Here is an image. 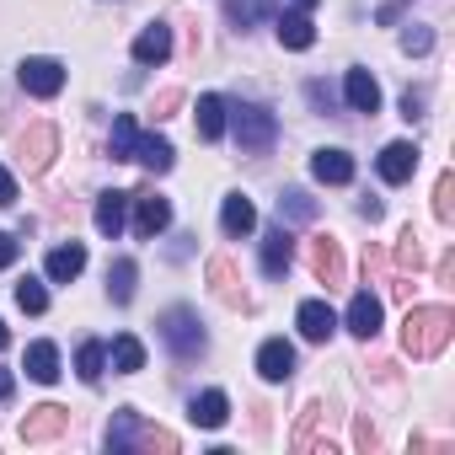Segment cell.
Listing matches in <instances>:
<instances>
[{"mask_svg":"<svg viewBox=\"0 0 455 455\" xmlns=\"http://www.w3.org/2000/svg\"><path fill=\"white\" fill-rule=\"evenodd\" d=\"M279 214H284V220H316V198L300 193V188H290V193L279 198Z\"/></svg>","mask_w":455,"mask_h":455,"instance_id":"cell-34","label":"cell"},{"mask_svg":"<svg viewBox=\"0 0 455 455\" xmlns=\"http://www.w3.org/2000/svg\"><path fill=\"white\" fill-rule=\"evenodd\" d=\"M306 97H311V108H316V113H332V92H327L322 81H306Z\"/></svg>","mask_w":455,"mask_h":455,"instance_id":"cell-40","label":"cell"},{"mask_svg":"<svg viewBox=\"0 0 455 455\" xmlns=\"http://www.w3.org/2000/svg\"><path fill=\"white\" fill-rule=\"evenodd\" d=\"M102 370H108V343L86 338V343H81V354H76V375H81L86 386H97V380H102Z\"/></svg>","mask_w":455,"mask_h":455,"instance_id":"cell-27","label":"cell"},{"mask_svg":"<svg viewBox=\"0 0 455 455\" xmlns=\"http://www.w3.org/2000/svg\"><path fill=\"white\" fill-rule=\"evenodd\" d=\"M129 209H134V236H140V242L161 236L166 225H172V198H166V193H156V182L134 188V193H129Z\"/></svg>","mask_w":455,"mask_h":455,"instance_id":"cell-4","label":"cell"},{"mask_svg":"<svg viewBox=\"0 0 455 455\" xmlns=\"http://www.w3.org/2000/svg\"><path fill=\"white\" fill-rule=\"evenodd\" d=\"M258 375H263V380H290V375H295V348H290L284 338H268V343L258 348Z\"/></svg>","mask_w":455,"mask_h":455,"instance_id":"cell-14","label":"cell"},{"mask_svg":"<svg viewBox=\"0 0 455 455\" xmlns=\"http://www.w3.org/2000/svg\"><path fill=\"white\" fill-rule=\"evenodd\" d=\"M274 140H279V118L268 108H258V102H242L236 108V145H242V156H268Z\"/></svg>","mask_w":455,"mask_h":455,"instance_id":"cell-3","label":"cell"},{"mask_svg":"<svg viewBox=\"0 0 455 455\" xmlns=\"http://www.w3.org/2000/svg\"><path fill=\"white\" fill-rule=\"evenodd\" d=\"M193 118H198V140H209V145H214V140L225 134V102H220L214 92H209V97H198V113H193Z\"/></svg>","mask_w":455,"mask_h":455,"instance_id":"cell-25","label":"cell"},{"mask_svg":"<svg viewBox=\"0 0 455 455\" xmlns=\"http://www.w3.org/2000/svg\"><path fill=\"white\" fill-rule=\"evenodd\" d=\"M134 279H140L134 258H118V263L108 268V295H113L118 306H129V300H134Z\"/></svg>","mask_w":455,"mask_h":455,"instance_id":"cell-28","label":"cell"},{"mask_svg":"<svg viewBox=\"0 0 455 455\" xmlns=\"http://www.w3.org/2000/svg\"><path fill=\"white\" fill-rule=\"evenodd\" d=\"M209 284H214V295H220L225 306H236V311L252 306L247 290H242V279H236V263H231V258H209Z\"/></svg>","mask_w":455,"mask_h":455,"instance_id":"cell-9","label":"cell"},{"mask_svg":"<svg viewBox=\"0 0 455 455\" xmlns=\"http://www.w3.org/2000/svg\"><path fill=\"white\" fill-rule=\"evenodd\" d=\"M220 225H225V236H252L258 231V204L247 193H231L220 209Z\"/></svg>","mask_w":455,"mask_h":455,"instance_id":"cell-13","label":"cell"},{"mask_svg":"<svg viewBox=\"0 0 455 455\" xmlns=\"http://www.w3.org/2000/svg\"><path fill=\"white\" fill-rule=\"evenodd\" d=\"M188 418H193L198 428H220L225 418H231V396H225V391H204V396H193Z\"/></svg>","mask_w":455,"mask_h":455,"instance_id":"cell-20","label":"cell"},{"mask_svg":"<svg viewBox=\"0 0 455 455\" xmlns=\"http://www.w3.org/2000/svg\"><path fill=\"white\" fill-rule=\"evenodd\" d=\"M402 118H407V124L423 118V92H407V97H402Z\"/></svg>","mask_w":455,"mask_h":455,"instance_id":"cell-43","label":"cell"},{"mask_svg":"<svg viewBox=\"0 0 455 455\" xmlns=\"http://www.w3.org/2000/svg\"><path fill=\"white\" fill-rule=\"evenodd\" d=\"M295 6H300V12H311V6H316V0H295Z\"/></svg>","mask_w":455,"mask_h":455,"instance_id":"cell-49","label":"cell"},{"mask_svg":"<svg viewBox=\"0 0 455 455\" xmlns=\"http://www.w3.org/2000/svg\"><path fill=\"white\" fill-rule=\"evenodd\" d=\"M17 252H22V242L0 231V268H12V263H17Z\"/></svg>","mask_w":455,"mask_h":455,"instance_id":"cell-42","label":"cell"},{"mask_svg":"<svg viewBox=\"0 0 455 455\" xmlns=\"http://www.w3.org/2000/svg\"><path fill=\"white\" fill-rule=\"evenodd\" d=\"M263 12H268V0H225V17H231L242 33H247V28L263 17Z\"/></svg>","mask_w":455,"mask_h":455,"instance_id":"cell-36","label":"cell"},{"mask_svg":"<svg viewBox=\"0 0 455 455\" xmlns=\"http://www.w3.org/2000/svg\"><path fill=\"white\" fill-rule=\"evenodd\" d=\"M311 177L343 188V182H354V156H348V150H316V156H311Z\"/></svg>","mask_w":455,"mask_h":455,"instance_id":"cell-17","label":"cell"},{"mask_svg":"<svg viewBox=\"0 0 455 455\" xmlns=\"http://www.w3.org/2000/svg\"><path fill=\"white\" fill-rule=\"evenodd\" d=\"M434 214L444 225L455 220V172H439V182H434Z\"/></svg>","mask_w":455,"mask_h":455,"instance_id":"cell-33","label":"cell"},{"mask_svg":"<svg viewBox=\"0 0 455 455\" xmlns=\"http://www.w3.org/2000/svg\"><path fill=\"white\" fill-rule=\"evenodd\" d=\"M306 258H311V274H316L327 290H332V284H343V247H338L332 236H311Z\"/></svg>","mask_w":455,"mask_h":455,"instance_id":"cell-8","label":"cell"},{"mask_svg":"<svg viewBox=\"0 0 455 455\" xmlns=\"http://www.w3.org/2000/svg\"><path fill=\"white\" fill-rule=\"evenodd\" d=\"M134 161H140L150 177H161V172H172V161H177V156H172V145H166L161 134H140V145H134Z\"/></svg>","mask_w":455,"mask_h":455,"instance_id":"cell-21","label":"cell"},{"mask_svg":"<svg viewBox=\"0 0 455 455\" xmlns=\"http://www.w3.org/2000/svg\"><path fill=\"white\" fill-rule=\"evenodd\" d=\"M17 306H22L28 316H44V311H49V290H44L38 279H22V284H17Z\"/></svg>","mask_w":455,"mask_h":455,"instance_id":"cell-35","label":"cell"},{"mask_svg":"<svg viewBox=\"0 0 455 455\" xmlns=\"http://www.w3.org/2000/svg\"><path fill=\"white\" fill-rule=\"evenodd\" d=\"M343 97H348L354 113H380V86H375L370 70H348L343 76Z\"/></svg>","mask_w":455,"mask_h":455,"instance_id":"cell-16","label":"cell"},{"mask_svg":"<svg viewBox=\"0 0 455 455\" xmlns=\"http://www.w3.org/2000/svg\"><path fill=\"white\" fill-rule=\"evenodd\" d=\"M359 214H364V220H370V225H375V220H380V214H386V204H380V198H359Z\"/></svg>","mask_w":455,"mask_h":455,"instance_id":"cell-45","label":"cell"},{"mask_svg":"<svg viewBox=\"0 0 455 455\" xmlns=\"http://www.w3.org/2000/svg\"><path fill=\"white\" fill-rule=\"evenodd\" d=\"M65 428H70V407H60V402L28 407V418H22V444H44V439H60Z\"/></svg>","mask_w":455,"mask_h":455,"instance_id":"cell-6","label":"cell"},{"mask_svg":"<svg viewBox=\"0 0 455 455\" xmlns=\"http://www.w3.org/2000/svg\"><path fill=\"white\" fill-rule=\"evenodd\" d=\"M134 60H140V65H166V60H172V28H166V22H150V28L134 38Z\"/></svg>","mask_w":455,"mask_h":455,"instance_id":"cell-15","label":"cell"},{"mask_svg":"<svg viewBox=\"0 0 455 455\" xmlns=\"http://www.w3.org/2000/svg\"><path fill=\"white\" fill-rule=\"evenodd\" d=\"M124 220H129V193H113V188H108V193L97 198V231H102V236H118Z\"/></svg>","mask_w":455,"mask_h":455,"instance_id":"cell-22","label":"cell"},{"mask_svg":"<svg viewBox=\"0 0 455 455\" xmlns=\"http://www.w3.org/2000/svg\"><path fill=\"white\" fill-rule=\"evenodd\" d=\"M113 370H118V375H134V370H145V343H140L134 332L113 338Z\"/></svg>","mask_w":455,"mask_h":455,"instance_id":"cell-29","label":"cell"},{"mask_svg":"<svg viewBox=\"0 0 455 455\" xmlns=\"http://www.w3.org/2000/svg\"><path fill=\"white\" fill-rule=\"evenodd\" d=\"M54 150H60V129H54V124H33V129L22 134V166H28L33 177H38V172H49Z\"/></svg>","mask_w":455,"mask_h":455,"instance_id":"cell-7","label":"cell"},{"mask_svg":"<svg viewBox=\"0 0 455 455\" xmlns=\"http://www.w3.org/2000/svg\"><path fill=\"white\" fill-rule=\"evenodd\" d=\"M81 268H86V247H81V242H70V247H54V252H49V263H44V274H49L54 284H70V279H81Z\"/></svg>","mask_w":455,"mask_h":455,"instance_id":"cell-19","label":"cell"},{"mask_svg":"<svg viewBox=\"0 0 455 455\" xmlns=\"http://www.w3.org/2000/svg\"><path fill=\"white\" fill-rule=\"evenodd\" d=\"M354 444L370 455V450H380V434H375V423L370 418H354Z\"/></svg>","mask_w":455,"mask_h":455,"instance_id":"cell-39","label":"cell"},{"mask_svg":"<svg viewBox=\"0 0 455 455\" xmlns=\"http://www.w3.org/2000/svg\"><path fill=\"white\" fill-rule=\"evenodd\" d=\"M375 166H380V177H386V182H407V177L418 172V145H412V140H391V145L380 150V161H375Z\"/></svg>","mask_w":455,"mask_h":455,"instance_id":"cell-11","label":"cell"},{"mask_svg":"<svg viewBox=\"0 0 455 455\" xmlns=\"http://www.w3.org/2000/svg\"><path fill=\"white\" fill-rule=\"evenodd\" d=\"M396 268H402V274H418V268H423V247H418V231H412V225L396 236Z\"/></svg>","mask_w":455,"mask_h":455,"instance_id":"cell-32","label":"cell"},{"mask_svg":"<svg viewBox=\"0 0 455 455\" xmlns=\"http://www.w3.org/2000/svg\"><path fill=\"white\" fill-rule=\"evenodd\" d=\"M177 102H182V92H161V97H156V118H172Z\"/></svg>","mask_w":455,"mask_h":455,"instance_id":"cell-44","label":"cell"},{"mask_svg":"<svg viewBox=\"0 0 455 455\" xmlns=\"http://www.w3.org/2000/svg\"><path fill=\"white\" fill-rule=\"evenodd\" d=\"M12 391H17V380H12V370H0V402H12Z\"/></svg>","mask_w":455,"mask_h":455,"instance_id":"cell-47","label":"cell"},{"mask_svg":"<svg viewBox=\"0 0 455 455\" xmlns=\"http://www.w3.org/2000/svg\"><path fill=\"white\" fill-rule=\"evenodd\" d=\"M6 343H12V332H6V322H0V348H6Z\"/></svg>","mask_w":455,"mask_h":455,"instance_id":"cell-48","label":"cell"},{"mask_svg":"<svg viewBox=\"0 0 455 455\" xmlns=\"http://www.w3.org/2000/svg\"><path fill=\"white\" fill-rule=\"evenodd\" d=\"M12 204H17V177L0 166V209H12Z\"/></svg>","mask_w":455,"mask_h":455,"instance_id":"cell-41","label":"cell"},{"mask_svg":"<svg viewBox=\"0 0 455 455\" xmlns=\"http://www.w3.org/2000/svg\"><path fill=\"white\" fill-rule=\"evenodd\" d=\"M129 450H161V455H177V434L161 428V423H134V444Z\"/></svg>","mask_w":455,"mask_h":455,"instance_id":"cell-30","label":"cell"},{"mask_svg":"<svg viewBox=\"0 0 455 455\" xmlns=\"http://www.w3.org/2000/svg\"><path fill=\"white\" fill-rule=\"evenodd\" d=\"M316 418H322V402H306V407H300V423H295V439H290L295 450H311V428H316Z\"/></svg>","mask_w":455,"mask_h":455,"instance_id":"cell-37","label":"cell"},{"mask_svg":"<svg viewBox=\"0 0 455 455\" xmlns=\"http://www.w3.org/2000/svg\"><path fill=\"white\" fill-rule=\"evenodd\" d=\"M290 263H295V236L284 231V225H274V231L263 236V274L268 279H284Z\"/></svg>","mask_w":455,"mask_h":455,"instance_id":"cell-10","label":"cell"},{"mask_svg":"<svg viewBox=\"0 0 455 455\" xmlns=\"http://www.w3.org/2000/svg\"><path fill=\"white\" fill-rule=\"evenodd\" d=\"M279 44H284V49H311V44H316V28H311V17H306V12H290V17H279Z\"/></svg>","mask_w":455,"mask_h":455,"instance_id":"cell-24","label":"cell"},{"mask_svg":"<svg viewBox=\"0 0 455 455\" xmlns=\"http://www.w3.org/2000/svg\"><path fill=\"white\" fill-rule=\"evenodd\" d=\"M161 338H166V348L188 364V359H198L204 348H209V338H204V322H198V311L193 306H172V311H161Z\"/></svg>","mask_w":455,"mask_h":455,"instance_id":"cell-2","label":"cell"},{"mask_svg":"<svg viewBox=\"0 0 455 455\" xmlns=\"http://www.w3.org/2000/svg\"><path fill=\"white\" fill-rule=\"evenodd\" d=\"M455 338V311L450 306H412L402 316V348L412 359H439Z\"/></svg>","mask_w":455,"mask_h":455,"instance_id":"cell-1","label":"cell"},{"mask_svg":"<svg viewBox=\"0 0 455 455\" xmlns=\"http://www.w3.org/2000/svg\"><path fill=\"white\" fill-rule=\"evenodd\" d=\"M295 322H300V338H306V343H327V338L338 332V311H332L327 300H306Z\"/></svg>","mask_w":455,"mask_h":455,"instance_id":"cell-12","label":"cell"},{"mask_svg":"<svg viewBox=\"0 0 455 455\" xmlns=\"http://www.w3.org/2000/svg\"><path fill=\"white\" fill-rule=\"evenodd\" d=\"M17 81H22V92H33V97H60V92H65V65L49 60V54H33V60H22Z\"/></svg>","mask_w":455,"mask_h":455,"instance_id":"cell-5","label":"cell"},{"mask_svg":"<svg viewBox=\"0 0 455 455\" xmlns=\"http://www.w3.org/2000/svg\"><path fill=\"white\" fill-rule=\"evenodd\" d=\"M28 375H33L38 386H54V380H60V348H54V343H33V348H28Z\"/></svg>","mask_w":455,"mask_h":455,"instance_id":"cell-23","label":"cell"},{"mask_svg":"<svg viewBox=\"0 0 455 455\" xmlns=\"http://www.w3.org/2000/svg\"><path fill=\"white\" fill-rule=\"evenodd\" d=\"M348 332H354V338H364V343L380 332V300H375L370 290H359V295L348 300Z\"/></svg>","mask_w":455,"mask_h":455,"instance_id":"cell-18","label":"cell"},{"mask_svg":"<svg viewBox=\"0 0 455 455\" xmlns=\"http://www.w3.org/2000/svg\"><path fill=\"white\" fill-rule=\"evenodd\" d=\"M402 49H407V54H428V49H434V28H418V22H412V28L402 33Z\"/></svg>","mask_w":455,"mask_h":455,"instance_id":"cell-38","label":"cell"},{"mask_svg":"<svg viewBox=\"0 0 455 455\" xmlns=\"http://www.w3.org/2000/svg\"><path fill=\"white\" fill-rule=\"evenodd\" d=\"M134 423H140L134 407H118V412H113V423H108V450H113V455H124V450L134 444Z\"/></svg>","mask_w":455,"mask_h":455,"instance_id":"cell-31","label":"cell"},{"mask_svg":"<svg viewBox=\"0 0 455 455\" xmlns=\"http://www.w3.org/2000/svg\"><path fill=\"white\" fill-rule=\"evenodd\" d=\"M134 145H140V124H134L129 113H118V118H113V134H108L113 161H134Z\"/></svg>","mask_w":455,"mask_h":455,"instance_id":"cell-26","label":"cell"},{"mask_svg":"<svg viewBox=\"0 0 455 455\" xmlns=\"http://www.w3.org/2000/svg\"><path fill=\"white\" fill-rule=\"evenodd\" d=\"M434 274H439V284H450V279H455V252H450V258H439V268H434Z\"/></svg>","mask_w":455,"mask_h":455,"instance_id":"cell-46","label":"cell"}]
</instances>
